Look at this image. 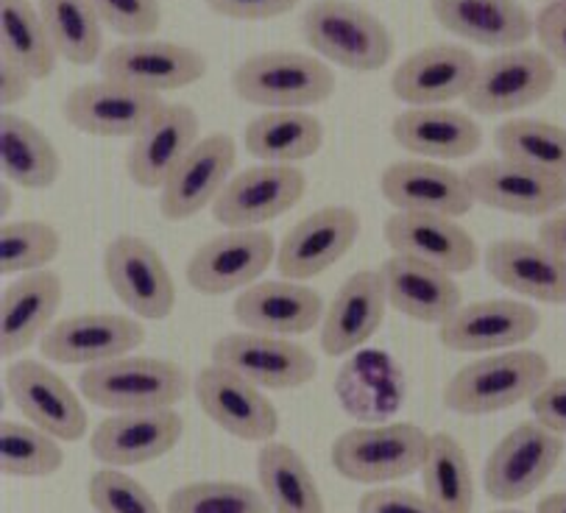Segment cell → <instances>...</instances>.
<instances>
[{"mask_svg": "<svg viewBox=\"0 0 566 513\" xmlns=\"http://www.w3.org/2000/svg\"><path fill=\"white\" fill-rule=\"evenodd\" d=\"M258 480L274 513H327L316 478L302 452L291 443H263L258 456Z\"/></svg>", "mask_w": 566, "mask_h": 513, "instance_id": "cell-35", "label": "cell"}, {"mask_svg": "<svg viewBox=\"0 0 566 513\" xmlns=\"http://www.w3.org/2000/svg\"><path fill=\"white\" fill-rule=\"evenodd\" d=\"M163 95L143 93V90L101 78V82L73 87L62 101V115L82 135L132 137L135 140L163 112Z\"/></svg>", "mask_w": 566, "mask_h": 513, "instance_id": "cell-20", "label": "cell"}, {"mask_svg": "<svg viewBox=\"0 0 566 513\" xmlns=\"http://www.w3.org/2000/svg\"><path fill=\"white\" fill-rule=\"evenodd\" d=\"M12 212V181H3L0 185V216L9 218Z\"/></svg>", "mask_w": 566, "mask_h": 513, "instance_id": "cell-52", "label": "cell"}, {"mask_svg": "<svg viewBox=\"0 0 566 513\" xmlns=\"http://www.w3.org/2000/svg\"><path fill=\"white\" fill-rule=\"evenodd\" d=\"M62 254V234L53 223L34 221H3L0 227V271L3 276L34 274Z\"/></svg>", "mask_w": 566, "mask_h": 513, "instance_id": "cell-41", "label": "cell"}, {"mask_svg": "<svg viewBox=\"0 0 566 513\" xmlns=\"http://www.w3.org/2000/svg\"><path fill=\"white\" fill-rule=\"evenodd\" d=\"M531 410L538 425L566 438V377L547 379L542 391L531 399Z\"/></svg>", "mask_w": 566, "mask_h": 513, "instance_id": "cell-48", "label": "cell"}, {"mask_svg": "<svg viewBox=\"0 0 566 513\" xmlns=\"http://www.w3.org/2000/svg\"><path fill=\"white\" fill-rule=\"evenodd\" d=\"M538 240L558 251L560 256H566V207L544 218L542 227H538Z\"/></svg>", "mask_w": 566, "mask_h": 513, "instance_id": "cell-50", "label": "cell"}, {"mask_svg": "<svg viewBox=\"0 0 566 513\" xmlns=\"http://www.w3.org/2000/svg\"><path fill=\"white\" fill-rule=\"evenodd\" d=\"M0 165L3 176L23 190H48L62 176V154L29 117L0 112Z\"/></svg>", "mask_w": 566, "mask_h": 513, "instance_id": "cell-34", "label": "cell"}, {"mask_svg": "<svg viewBox=\"0 0 566 513\" xmlns=\"http://www.w3.org/2000/svg\"><path fill=\"white\" fill-rule=\"evenodd\" d=\"M87 496L95 513H163L151 491L123 469H98L90 478Z\"/></svg>", "mask_w": 566, "mask_h": 513, "instance_id": "cell-43", "label": "cell"}, {"mask_svg": "<svg viewBox=\"0 0 566 513\" xmlns=\"http://www.w3.org/2000/svg\"><path fill=\"white\" fill-rule=\"evenodd\" d=\"M478 67V56L463 45L438 42L419 48L397 64L391 93L408 106H450L467 98Z\"/></svg>", "mask_w": 566, "mask_h": 513, "instance_id": "cell-23", "label": "cell"}, {"mask_svg": "<svg viewBox=\"0 0 566 513\" xmlns=\"http://www.w3.org/2000/svg\"><path fill=\"white\" fill-rule=\"evenodd\" d=\"M327 304L316 287L296 280H260L240 291L232 315L249 333L296 338L322 327Z\"/></svg>", "mask_w": 566, "mask_h": 513, "instance_id": "cell-24", "label": "cell"}, {"mask_svg": "<svg viewBox=\"0 0 566 513\" xmlns=\"http://www.w3.org/2000/svg\"><path fill=\"white\" fill-rule=\"evenodd\" d=\"M207 9L218 18L240 20V23H263V20L285 18L298 7V0H205Z\"/></svg>", "mask_w": 566, "mask_h": 513, "instance_id": "cell-46", "label": "cell"}, {"mask_svg": "<svg viewBox=\"0 0 566 513\" xmlns=\"http://www.w3.org/2000/svg\"><path fill=\"white\" fill-rule=\"evenodd\" d=\"M185 421L174 408L132 410L101 421L90 436V452L112 469L146 467L174 452L181 441Z\"/></svg>", "mask_w": 566, "mask_h": 513, "instance_id": "cell-22", "label": "cell"}, {"mask_svg": "<svg viewBox=\"0 0 566 513\" xmlns=\"http://www.w3.org/2000/svg\"><path fill=\"white\" fill-rule=\"evenodd\" d=\"M382 280H386L388 304L397 313L421 324H444L458 313L463 304V291L452 274L432 265L408 260V256H388L382 263Z\"/></svg>", "mask_w": 566, "mask_h": 513, "instance_id": "cell-32", "label": "cell"}, {"mask_svg": "<svg viewBox=\"0 0 566 513\" xmlns=\"http://www.w3.org/2000/svg\"><path fill=\"white\" fill-rule=\"evenodd\" d=\"M62 467L65 449L59 438L23 421H0V472L7 478L40 480L51 478Z\"/></svg>", "mask_w": 566, "mask_h": 513, "instance_id": "cell-40", "label": "cell"}, {"mask_svg": "<svg viewBox=\"0 0 566 513\" xmlns=\"http://www.w3.org/2000/svg\"><path fill=\"white\" fill-rule=\"evenodd\" d=\"M212 363L263 391H296L316 379L318 363L307 346L265 333H229L212 346Z\"/></svg>", "mask_w": 566, "mask_h": 513, "instance_id": "cell-8", "label": "cell"}, {"mask_svg": "<svg viewBox=\"0 0 566 513\" xmlns=\"http://www.w3.org/2000/svg\"><path fill=\"white\" fill-rule=\"evenodd\" d=\"M307 192V174L298 165L260 163L229 179L212 205L223 229H260L291 212Z\"/></svg>", "mask_w": 566, "mask_h": 513, "instance_id": "cell-12", "label": "cell"}, {"mask_svg": "<svg viewBox=\"0 0 566 513\" xmlns=\"http://www.w3.org/2000/svg\"><path fill=\"white\" fill-rule=\"evenodd\" d=\"M542 329V315L533 304L516 299H478L458 307L452 318L438 327L444 349L461 355H491L520 349Z\"/></svg>", "mask_w": 566, "mask_h": 513, "instance_id": "cell-13", "label": "cell"}, {"mask_svg": "<svg viewBox=\"0 0 566 513\" xmlns=\"http://www.w3.org/2000/svg\"><path fill=\"white\" fill-rule=\"evenodd\" d=\"M82 397L112 413L176 408L190 391L185 366L165 357L126 355L84 368L78 377Z\"/></svg>", "mask_w": 566, "mask_h": 513, "instance_id": "cell-4", "label": "cell"}, {"mask_svg": "<svg viewBox=\"0 0 566 513\" xmlns=\"http://www.w3.org/2000/svg\"><path fill=\"white\" fill-rule=\"evenodd\" d=\"M234 165H238V143L232 135L212 132L201 137L159 190L163 218L174 223L190 221L205 207L216 205L221 190L234 176Z\"/></svg>", "mask_w": 566, "mask_h": 513, "instance_id": "cell-19", "label": "cell"}, {"mask_svg": "<svg viewBox=\"0 0 566 513\" xmlns=\"http://www.w3.org/2000/svg\"><path fill=\"white\" fill-rule=\"evenodd\" d=\"M7 391L29 425L51 432L59 441L76 443L87 436L90 421L82 397L45 363L29 357L9 360Z\"/></svg>", "mask_w": 566, "mask_h": 513, "instance_id": "cell-14", "label": "cell"}, {"mask_svg": "<svg viewBox=\"0 0 566 513\" xmlns=\"http://www.w3.org/2000/svg\"><path fill=\"white\" fill-rule=\"evenodd\" d=\"M165 513H274L263 491L238 480H196L170 491Z\"/></svg>", "mask_w": 566, "mask_h": 513, "instance_id": "cell-42", "label": "cell"}, {"mask_svg": "<svg viewBox=\"0 0 566 513\" xmlns=\"http://www.w3.org/2000/svg\"><path fill=\"white\" fill-rule=\"evenodd\" d=\"M104 276L117 302L140 321H165L174 315V274L157 245L140 234H117L106 243Z\"/></svg>", "mask_w": 566, "mask_h": 513, "instance_id": "cell-6", "label": "cell"}, {"mask_svg": "<svg viewBox=\"0 0 566 513\" xmlns=\"http://www.w3.org/2000/svg\"><path fill=\"white\" fill-rule=\"evenodd\" d=\"M564 456V436L544 425L522 421L491 449L483 469V485L491 500L520 502L536 494Z\"/></svg>", "mask_w": 566, "mask_h": 513, "instance_id": "cell-9", "label": "cell"}, {"mask_svg": "<svg viewBox=\"0 0 566 513\" xmlns=\"http://www.w3.org/2000/svg\"><path fill=\"white\" fill-rule=\"evenodd\" d=\"M424 496L438 513H472L474 480L467 449L450 432H432L430 452L421 467Z\"/></svg>", "mask_w": 566, "mask_h": 513, "instance_id": "cell-37", "label": "cell"}, {"mask_svg": "<svg viewBox=\"0 0 566 513\" xmlns=\"http://www.w3.org/2000/svg\"><path fill=\"white\" fill-rule=\"evenodd\" d=\"M549 379V360L536 349L491 352L450 377L444 405L458 416H491L533 399Z\"/></svg>", "mask_w": 566, "mask_h": 513, "instance_id": "cell-1", "label": "cell"}, {"mask_svg": "<svg viewBox=\"0 0 566 513\" xmlns=\"http://www.w3.org/2000/svg\"><path fill=\"white\" fill-rule=\"evenodd\" d=\"M146 327L137 315L82 313L56 321L40 341L45 360L59 366H101L143 346Z\"/></svg>", "mask_w": 566, "mask_h": 513, "instance_id": "cell-16", "label": "cell"}, {"mask_svg": "<svg viewBox=\"0 0 566 513\" xmlns=\"http://www.w3.org/2000/svg\"><path fill=\"white\" fill-rule=\"evenodd\" d=\"M193 394L207 419L216 421L238 441H274L280 430V413L258 385L210 363L196 374Z\"/></svg>", "mask_w": 566, "mask_h": 513, "instance_id": "cell-18", "label": "cell"}, {"mask_svg": "<svg viewBox=\"0 0 566 513\" xmlns=\"http://www.w3.org/2000/svg\"><path fill=\"white\" fill-rule=\"evenodd\" d=\"M555 62L536 48H509L478 67L467 101L469 112L483 117L514 115L547 98L555 87Z\"/></svg>", "mask_w": 566, "mask_h": 513, "instance_id": "cell-7", "label": "cell"}, {"mask_svg": "<svg viewBox=\"0 0 566 513\" xmlns=\"http://www.w3.org/2000/svg\"><path fill=\"white\" fill-rule=\"evenodd\" d=\"M430 452V432L410 421L352 427L333 441V467L360 485H386L421 472Z\"/></svg>", "mask_w": 566, "mask_h": 513, "instance_id": "cell-5", "label": "cell"}, {"mask_svg": "<svg viewBox=\"0 0 566 513\" xmlns=\"http://www.w3.org/2000/svg\"><path fill=\"white\" fill-rule=\"evenodd\" d=\"M438 25L480 48L509 51L536 36V18L520 0H430Z\"/></svg>", "mask_w": 566, "mask_h": 513, "instance_id": "cell-30", "label": "cell"}, {"mask_svg": "<svg viewBox=\"0 0 566 513\" xmlns=\"http://www.w3.org/2000/svg\"><path fill=\"white\" fill-rule=\"evenodd\" d=\"M391 137L419 159H467L483 146V128L469 112L452 106H410L391 123Z\"/></svg>", "mask_w": 566, "mask_h": 513, "instance_id": "cell-31", "label": "cell"}, {"mask_svg": "<svg viewBox=\"0 0 566 513\" xmlns=\"http://www.w3.org/2000/svg\"><path fill=\"white\" fill-rule=\"evenodd\" d=\"M485 271L516 296L558 307L566 304V256L542 240H494L485 249Z\"/></svg>", "mask_w": 566, "mask_h": 513, "instance_id": "cell-29", "label": "cell"}, {"mask_svg": "<svg viewBox=\"0 0 566 513\" xmlns=\"http://www.w3.org/2000/svg\"><path fill=\"white\" fill-rule=\"evenodd\" d=\"M201 140V121L193 106L165 104L126 151V174L143 190H163L181 159Z\"/></svg>", "mask_w": 566, "mask_h": 513, "instance_id": "cell-28", "label": "cell"}, {"mask_svg": "<svg viewBox=\"0 0 566 513\" xmlns=\"http://www.w3.org/2000/svg\"><path fill=\"white\" fill-rule=\"evenodd\" d=\"M474 205L505 216L547 218L566 207V179L542 174L511 159H483L467 170Z\"/></svg>", "mask_w": 566, "mask_h": 513, "instance_id": "cell-17", "label": "cell"}, {"mask_svg": "<svg viewBox=\"0 0 566 513\" xmlns=\"http://www.w3.org/2000/svg\"><path fill=\"white\" fill-rule=\"evenodd\" d=\"M386 243L394 254L419 260L458 276L480 263V245L467 227L455 218L419 216V212H394L386 221Z\"/></svg>", "mask_w": 566, "mask_h": 513, "instance_id": "cell-25", "label": "cell"}, {"mask_svg": "<svg viewBox=\"0 0 566 513\" xmlns=\"http://www.w3.org/2000/svg\"><path fill=\"white\" fill-rule=\"evenodd\" d=\"M382 199L397 212L463 218L472 212L474 196L467 174L447 168L436 159H399L380 174Z\"/></svg>", "mask_w": 566, "mask_h": 513, "instance_id": "cell-21", "label": "cell"}, {"mask_svg": "<svg viewBox=\"0 0 566 513\" xmlns=\"http://www.w3.org/2000/svg\"><path fill=\"white\" fill-rule=\"evenodd\" d=\"M31 87H34V78L23 67L0 59V104H3V109H12L14 104L29 98Z\"/></svg>", "mask_w": 566, "mask_h": 513, "instance_id": "cell-49", "label": "cell"}, {"mask_svg": "<svg viewBox=\"0 0 566 513\" xmlns=\"http://www.w3.org/2000/svg\"><path fill=\"white\" fill-rule=\"evenodd\" d=\"M494 513H525V511H516V507H502V511H494Z\"/></svg>", "mask_w": 566, "mask_h": 513, "instance_id": "cell-53", "label": "cell"}, {"mask_svg": "<svg viewBox=\"0 0 566 513\" xmlns=\"http://www.w3.org/2000/svg\"><path fill=\"white\" fill-rule=\"evenodd\" d=\"M388 291L382 271H357L335 291L322 321V349L329 357H344L366 346L380 333L388 313Z\"/></svg>", "mask_w": 566, "mask_h": 513, "instance_id": "cell-26", "label": "cell"}, {"mask_svg": "<svg viewBox=\"0 0 566 513\" xmlns=\"http://www.w3.org/2000/svg\"><path fill=\"white\" fill-rule=\"evenodd\" d=\"M500 154L511 163L566 179V128L542 117H511L494 132Z\"/></svg>", "mask_w": 566, "mask_h": 513, "instance_id": "cell-39", "label": "cell"}, {"mask_svg": "<svg viewBox=\"0 0 566 513\" xmlns=\"http://www.w3.org/2000/svg\"><path fill=\"white\" fill-rule=\"evenodd\" d=\"M101 23L126 40H143L163 25L159 0H93Z\"/></svg>", "mask_w": 566, "mask_h": 513, "instance_id": "cell-44", "label": "cell"}, {"mask_svg": "<svg viewBox=\"0 0 566 513\" xmlns=\"http://www.w3.org/2000/svg\"><path fill=\"white\" fill-rule=\"evenodd\" d=\"M536 40L542 51L566 71V0H553L536 14Z\"/></svg>", "mask_w": 566, "mask_h": 513, "instance_id": "cell-47", "label": "cell"}, {"mask_svg": "<svg viewBox=\"0 0 566 513\" xmlns=\"http://www.w3.org/2000/svg\"><path fill=\"white\" fill-rule=\"evenodd\" d=\"M302 36L324 62L355 73L382 71L397 53L391 29L352 0H313L302 14Z\"/></svg>", "mask_w": 566, "mask_h": 513, "instance_id": "cell-2", "label": "cell"}, {"mask_svg": "<svg viewBox=\"0 0 566 513\" xmlns=\"http://www.w3.org/2000/svg\"><path fill=\"white\" fill-rule=\"evenodd\" d=\"M360 238V216L352 207L329 205L304 216L276 245L282 280L307 282L338 265Z\"/></svg>", "mask_w": 566, "mask_h": 513, "instance_id": "cell-15", "label": "cell"}, {"mask_svg": "<svg viewBox=\"0 0 566 513\" xmlns=\"http://www.w3.org/2000/svg\"><path fill=\"white\" fill-rule=\"evenodd\" d=\"M276 263V243L263 229H227L187 260V285L201 296L245 291Z\"/></svg>", "mask_w": 566, "mask_h": 513, "instance_id": "cell-11", "label": "cell"}, {"mask_svg": "<svg viewBox=\"0 0 566 513\" xmlns=\"http://www.w3.org/2000/svg\"><path fill=\"white\" fill-rule=\"evenodd\" d=\"M101 78L163 95L187 90L207 76V56L201 51L170 40H126L109 48L101 59Z\"/></svg>", "mask_w": 566, "mask_h": 513, "instance_id": "cell-10", "label": "cell"}, {"mask_svg": "<svg viewBox=\"0 0 566 513\" xmlns=\"http://www.w3.org/2000/svg\"><path fill=\"white\" fill-rule=\"evenodd\" d=\"M59 59L90 67L104 59V23L93 0H36Z\"/></svg>", "mask_w": 566, "mask_h": 513, "instance_id": "cell-38", "label": "cell"}, {"mask_svg": "<svg viewBox=\"0 0 566 513\" xmlns=\"http://www.w3.org/2000/svg\"><path fill=\"white\" fill-rule=\"evenodd\" d=\"M243 146L260 163L298 165L324 146V123L307 109H265L243 128Z\"/></svg>", "mask_w": 566, "mask_h": 513, "instance_id": "cell-33", "label": "cell"}, {"mask_svg": "<svg viewBox=\"0 0 566 513\" xmlns=\"http://www.w3.org/2000/svg\"><path fill=\"white\" fill-rule=\"evenodd\" d=\"M232 90L243 104L263 109H310L333 98L335 71L313 53L263 51L234 67Z\"/></svg>", "mask_w": 566, "mask_h": 513, "instance_id": "cell-3", "label": "cell"}, {"mask_svg": "<svg viewBox=\"0 0 566 513\" xmlns=\"http://www.w3.org/2000/svg\"><path fill=\"white\" fill-rule=\"evenodd\" d=\"M65 299V282L56 271H34L12 280L0 296V355L14 360L40 344L56 324V313Z\"/></svg>", "mask_w": 566, "mask_h": 513, "instance_id": "cell-27", "label": "cell"}, {"mask_svg": "<svg viewBox=\"0 0 566 513\" xmlns=\"http://www.w3.org/2000/svg\"><path fill=\"white\" fill-rule=\"evenodd\" d=\"M536 513H566V491H555V494L544 496L538 502Z\"/></svg>", "mask_w": 566, "mask_h": 513, "instance_id": "cell-51", "label": "cell"}, {"mask_svg": "<svg viewBox=\"0 0 566 513\" xmlns=\"http://www.w3.org/2000/svg\"><path fill=\"white\" fill-rule=\"evenodd\" d=\"M0 59L23 67L34 82H45L56 71L59 53L31 0H0Z\"/></svg>", "mask_w": 566, "mask_h": 513, "instance_id": "cell-36", "label": "cell"}, {"mask_svg": "<svg viewBox=\"0 0 566 513\" xmlns=\"http://www.w3.org/2000/svg\"><path fill=\"white\" fill-rule=\"evenodd\" d=\"M357 513H438L424 494L399 485H377L360 496Z\"/></svg>", "mask_w": 566, "mask_h": 513, "instance_id": "cell-45", "label": "cell"}]
</instances>
